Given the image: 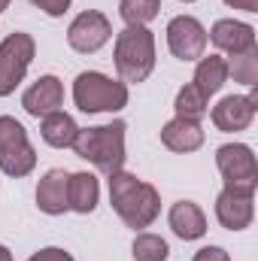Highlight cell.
<instances>
[{"label":"cell","instance_id":"obj_1","mask_svg":"<svg viewBox=\"0 0 258 261\" xmlns=\"http://www.w3.org/2000/svg\"><path fill=\"white\" fill-rule=\"evenodd\" d=\"M107 179H110V203H113V210L119 213V219L128 228L143 231V228H149L158 219L161 195H158L155 186L137 179L128 170H119V173H113Z\"/></svg>","mask_w":258,"mask_h":261},{"label":"cell","instance_id":"obj_2","mask_svg":"<svg viewBox=\"0 0 258 261\" xmlns=\"http://www.w3.org/2000/svg\"><path fill=\"white\" fill-rule=\"evenodd\" d=\"M125 130L128 125L125 122H110V125H97V128H79L76 140H73V152L94 164L100 173L113 176L125 167Z\"/></svg>","mask_w":258,"mask_h":261},{"label":"cell","instance_id":"obj_3","mask_svg":"<svg viewBox=\"0 0 258 261\" xmlns=\"http://www.w3.org/2000/svg\"><path fill=\"white\" fill-rule=\"evenodd\" d=\"M116 73L125 85H140L149 79L155 70V37L149 28H125L116 34V49H113Z\"/></svg>","mask_w":258,"mask_h":261},{"label":"cell","instance_id":"obj_4","mask_svg":"<svg viewBox=\"0 0 258 261\" xmlns=\"http://www.w3.org/2000/svg\"><path fill=\"white\" fill-rule=\"evenodd\" d=\"M73 103L76 110L94 113H119L128 107V85L122 79H110L107 73L85 70L73 79Z\"/></svg>","mask_w":258,"mask_h":261},{"label":"cell","instance_id":"obj_5","mask_svg":"<svg viewBox=\"0 0 258 261\" xmlns=\"http://www.w3.org/2000/svg\"><path fill=\"white\" fill-rule=\"evenodd\" d=\"M34 55H37V43L31 34L15 31L0 43V97H9L21 85Z\"/></svg>","mask_w":258,"mask_h":261},{"label":"cell","instance_id":"obj_6","mask_svg":"<svg viewBox=\"0 0 258 261\" xmlns=\"http://www.w3.org/2000/svg\"><path fill=\"white\" fill-rule=\"evenodd\" d=\"M216 167H219L228 189H243V192H255L258 189V161L246 143L219 146L216 149Z\"/></svg>","mask_w":258,"mask_h":261},{"label":"cell","instance_id":"obj_7","mask_svg":"<svg viewBox=\"0 0 258 261\" xmlns=\"http://www.w3.org/2000/svg\"><path fill=\"white\" fill-rule=\"evenodd\" d=\"M110 37H113V24H110V18H107L104 12H97V9L79 12V15L70 21V28H67V43H70V49L79 52V55H94V52H100V49L110 43Z\"/></svg>","mask_w":258,"mask_h":261},{"label":"cell","instance_id":"obj_8","mask_svg":"<svg viewBox=\"0 0 258 261\" xmlns=\"http://www.w3.org/2000/svg\"><path fill=\"white\" fill-rule=\"evenodd\" d=\"M167 49L179 61H200L207 49V28L194 15H176L167 24Z\"/></svg>","mask_w":258,"mask_h":261},{"label":"cell","instance_id":"obj_9","mask_svg":"<svg viewBox=\"0 0 258 261\" xmlns=\"http://www.w3.org/2000/svg\"><path fill=\"white\" fill-rule=\"evenodd\" d=\"M255 110H258V91L252 88L249 94H228V97H222L213 107L210 119H213V125L219 130L234 134V130H246L252 125Z\"/></svg>","mask_w":258,"mask_h":261},{"label":"cell","instance_id":"obj_10","mask_svg":"<svg viewBox=\"0 0 258 261\" xmlns=\"http://www.w3.org/2000/svg\"><path fill=\"white\" fill-rule=\"evenodd\" d=\"M255 216V192H243V189H222L216 197V219L222 228L228 231H243L252 225Z\"/></svg>","mask_w":258,"mask_h":261},{"label":"cell","instance_id":"obj_11","mask_svg":"<svg viewBox=\"0 0 258 261\" xmlns=\"http://www.w3.org/2000/svg\"><path fill=\"white\" fill-rule=\"evenodd\" d=\"M64 103V85L58 76H40L24 94H21V107L28 116L34 119H43L49 113H58Z\"/></svg>","mask_w":258,"mask_h":261},{"label":"cell","instance_id":"obj_12","mask_svg":"<svg viewBox=\"0 0 258 261\" xmlns=\"http://www.w3.org/2000/svg\"><path fill=\"white\" fill-rule=\"evenodd\" d=\"M207 40H213L216 49L228 52V55H240L246 49H255V28L246 21H234V18H219L213 24V31L207 34Z\"/></svg>","mask_w":258,"mask_h":261},{"label":"cell","instance_id":"obj_13","mask_svg":"<svg viewBox=\"0 0 258 261\" xmlns=\"http://www.w3.org/2000/svg\"><path fill=\"white\" fill-rule=\"evenodd\" d=\"M67 179H70V173L61 170V167H52V170L43 173V179L37 186V206H40V213L64 216L70 210V203H67Z\"/></svg>","mask_w":258,"mask_h":261},{"label":"cell","instance_id":"obj_14","mask_svg":"<svg viewBox=\"0 0 258 261\" xmlns=\"http://www.w3.org/2000/svg\"><path fill=\"white\" fill-rule=\"evenodd\" d=\"M167 222L179 240H200L207 234V216L194 200H176L167 213Z\"/></svg>","mask_w":258,"mask_h":261},{"label":"cell","instance_id":"obj_15","mask_svg":"<svg viewBox=\"0 0 258 261\" xmlns=\"http://www.w3.org/2000/svg\"><path fill=\"white\" fill-rule=\"evenodd\" d=\"M97 200H100V182H97L94 173H88V170L70 173V179H67V203H70L73 213L88 216V213H94Z\"/></svg>","mask_w":258,"mask_h":261},{"label":"cell","instance_id":"obj_16","mask_svg":"<svg viewBox=\"0 0 258 261\" xmlns=\"http://www.w3.org/2000/svg\"><path fill=\"white\" fill-rule=\"evenodd\" d=\"M161 143L170 149V152H197L203 146V128L200 122H189V119H170L164 128H161Z\"/></svg>","mask_w":258,"mask_h":261},{"label":"cell","instance_id":"obj_17","mask_svg":"<svg viewBox=\"0 0 258 261\" xmlns=\"http://www.w3.org/2000/svg\"><path fill=\"white\" fill-rule=\"evenodd\" d=\"M228 82V61L222 55H210V58H200L194 67V79L192 85L210 100L213 94L222 91V85Z\"/></svg>","mask_w":258,"mask_h":261},{"label":"cell","instance_id":"obj_18","mask_svg":"<svg viewBox=\"0 0 258 261\" xmlns=\"http://www.w3.org/2000/svg\"><path fill=\"white\" fill-rule=\"evenodd\" d=\"M76 134H79V125L73 122V116L64 113V110L49 113V116H43V122H40V137H43V143L52 146V149H70L73 140H76Z\"/></svg>","mask_w":258,"mask_h":261},{"label":"cell","instance_id":"obj_19","mask_svg":"<svg viewBox=\"0 0 258 261\" xmlns=\"http://www.w3.org/2000/svg\"><path fill=\"white\" fill-rule=\"evenodd\" d=\"M34 167H37V149L31 143H24L18 149H9V152H0V170L12 179L28 176Z\"/></svg>","mask_w":258,"mask_h":261},{"label":"cell","instance_id":"obj_20","mask_svg":"<svg viewBox=\"0 0 258 261\" xmlns=\"http://www.w3.org/2000/svg\"><path fill=\"white\" fill-rule=\"evenodd\" d=\"M161 0H119V15L128 28H146L152 18H158Z\"/></svg>","mask_w":258,"mask_h":261},{"label":"cell","instance_id":"obj_21","mask_svg":"<svg viewBox=\"0 0 258 261\" xmlns=\"http://www.w3.org/2000/svg\"><path fill=\"white\" fill-rule=\"evenodd\" d=\"M131 255H134V261H167L170 246H167L164 237H158V234H146V231H143V234L134 237Z\"/></svg>","mask_w":258,"mask_h":261},{"label":"cell","instance_id":"obj_22","mask_svg":"<svg viewBox=\"0 0 258 261\" xmlns=\"http://www.w3.org/2000/svg\"><path fill=\"white\" fill-rule=\"evenodd\" d=\"M173 107H176V119L200 122V119L207 116V97L194 88L192 82L179 88V94H176V103H173Z\"/></svg>","mask_w":258,"mask_h":261},{"label":"cell","instance_id":"obj_23","mask_svg":"<svg viewBox=\"0 0 258 261\" xmlns=\"http://www.w3.org/2000/svg\"><path fill=\"white\" fill-rule=\"evenodd\" d=\"M228 76H234V82L240 85H258V49H246L240 55H231L228 61Z\"/></svg>","mask_w":258,"mask_h":261},{"label":"cell","instance_id":"obj_24","mask_svg":"<svg viewBox=\"0 0 258 261\" xmlns=\"http://www.w3.org/2000/svg\"><path fill=\"white\" fill-rule=\"evenodd\" d=\"M28 143V130L21 122H15L12 116H0V152L18 149Z\"/></svg>","mask_w":258,"mask_h":261},{"label":"cell","instance_id":"obj_25","mask_svg":"<svg viewBox=\"0 0 258 261\" xmlns=\"http://www.w3.org/2000/svg\"><path fill=\"white\" fill-rule=\"evenodd\" d=\"M28 261H73V255L67 249H61V246H46V249L34 252Z\"/></svg>","mask_w":258,"mask_h":261},{"label":"cell","instance_id":"obj_26","mask_svg":"<svg viewBox=\"0 0 258 261\" xmlns=\"http://www.w3.org/2000/svg\"><path fill=\"white\" fill-rule=\"evenodd\" d=\"M37 9H43L46 15H52V18H58V15H64L67 9H70V0H31Z\"/></svg>","mask_w":258,"mask_h":261},{"label":"cell","instance_id":"obj_27","mask_svg":"<svg viewBox=\"0 0 258 261\" xmlns=\"http://www.w3.org/2000/svg\"><path fill=\"white\" fill-rule=\"evenodd\" d=\"M192 261H231V255H228L222 246H203V249L194 252Z\"/></svg>","mask_w":258,"mask_h":261},{"label":"cell","instance_id":"obj_28","mask_svg":"<svg viewBox=\"0 0 258 261\" xmlns=\"http://www.w3.org/2000/svg\"><path fill=\"white\" fill-rule=\"evenodd\" d=\"M231 9H243V12H258V0H225Z\"/></svg>","mask_w":258,"mask_h":261},{"label":"cell","instance_id":"obj_29","mask_svg":"<svg viewBox=\"0 0 258 261\" xmlns=\"http://www.w3.org/2000/svg\"><path fill=\"white\" fill-rule=\"evenodd\" d=\"M0 261H12V252L6 246H0Z\"/></svg>","mask_w":258,"mask_h":261},{"label":"cell","instance_id":"obj_30","mask_svg":"<svg viewBox=\"0 0 258 261\" xmlns=\"http://www.w3.org/2000/svg\"><path fill=\"white\" fill-rule=\"evenodd\" d=\"M6 6H9V0H0V12H3V9H6Z\"/></svg>","mask_w":258,"mask_h":261},{"label":"cell","instance_id":"obj_31","mask_svg":"<svg viewBox=\"0 0 258 261\" xmlns=\"http://www.w3.org/2000/svg\"><path fill=\"white\" fill-rule=\"evenodd\" d=\"M183 3H194V0H183Z\"/></svg>","mask_w":258,"mask_h":261}]
</instances>
